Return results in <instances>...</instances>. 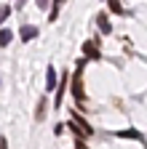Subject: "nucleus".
<instances>
[{"label": "nucleus", "mask_w": 147, "mask_h": 149, "mask_svg": "<svg viewBox=\"0 0 147 149\" xmlns=\"http://www.w3.org/2000/svg\"><path fill=\"white\" fill-rule=\"evenodd\" d=\"M56 88H59V74H56V69H53V67H48V69H46V91L53 93Z\"/></svg>", "instance_id": "1"}, {"label": "nucleus", "mask_w": 147, "mask_h": 149, "mask_svg": "<svg viewBox=\"0 0 147 149\" xmlns=\"http://www.w3.org/2000/svg\"><path fill=\"white\" fill-rule=\"evenodd\" d=\"M83 51H86V56H91V59H99V40H96V43L88 40V43L83 45Z\"/></svg>", "instance_id": "2"}, {"label": "nucleus", "mask_w": 147, "mask_h": 149, "mask_svg": "<svg viewBox=\"0 0 147 149\" xmlns=\"http://www.w3.org/2000/svg\"><path fill=\"white\" fill-rule=\"evenodd\" d=\"M96 24H99V29H102L104 35H110V32H113V24H110L107 13H99V16H96Z\"/></svg>", "instance_id": "3"}, {"label": "nucleus", "mask_w": 147, "mask_h": 149, "mask_svg": "<svg viewBox=\"0 0 147 149\" xmlns=\"http://www.w3.org/2000/svg\"><path fill=\"white\" fill-rule=\"evenodd\" d=\"M32 37H38V27H30V24H24V27H22V40H24V43H30Z\"/></svg>", "instance_id": "4"}, {"label": "nucleus", "mask_w": 147, "mask_h": 149, "mask_svg": "<svg viewBox=\"0 0 147 149\" xmlns=\"http://www.w3.org/2000/svg\"><path fill=\"white\" fill-rule=\"evenodd\" d=\"M11 40H13V32H11L8 27H3V29H0V45L8 48V45H11Z\"/></svg>", "instance_id": "5"}, {"label": "nucleus", "mask_w": 147, "mask_h": 149, "mask_svg": "<svg viewBox=\"0 0 147 149\" xmlns=\"http://www.w3.org/2000/svg\"><path fill=\"white\" fill-rule=\"evenodd\" d=\"M72 93H75V99H78V101H83V88H80V80H78V77L72 80Z\"/></svg>", "instance_id": "6"}, {"label": "nucleus", "mask_w": 147, "mask_h": 149, "mask_svg": "<svg viewBox=\"0 0 147 149\" xmlns=\"http://www.w3.org/2000/svg\"><path fill=\"white\" fill-rule=\"evenodd\" d=\"M46 107H48V101L43 99V101L38 104V112H35V117H38V120H43V117H46Z\"/></svg>", "instance_id": "7"}, {"label": "nucleus", "mask_w": 147, "mask_h": 149, "mask_svg": "<svg viewBox=\"0 0 147 149\" xmlns=\"http://www.w3.org/2000/svg\"><path fill=\"white\" fill-rule=\"evenodd\" d=\"M110 11H113V13H123V6H120V0H110Z\"/></svg>", "instance_id": "8"}, {"label": "nucleus", "mask_w": 147, "mask_h": 149, "mask_svg": "<svg viewBox=\"0 0 147 149\" xmlns=\"http://www.w3.org/2000/svg\"><path fill=\"white\" fill-rule=\"evenodd\" d=\"M8 16H11V8H8V6H3V22H8Z\"/></svg>", "instance_id": "9"}, {"label": "nucleus", "mask_w": 147, "mask_h": 149, "mask_svg": "<svg viewBox=\"0 0 147 149\" xmlns=\"http://www.w3.org/2000/svg\"><path fill=\"white\" fill-rule=\"evenodd\" d=\"M35 3H38V8H48V3H51V0H35Z\"/></svg>", "instance_id": "10"}, {"label": "nucleus", "mask_w": 147, "mask_h": 149, "mask_svg": "<svg viewBox=\"0 0 147 149\" xmlns=\"http://www.w3.org/2000/svg\"><path fill=\"white\" fill-rule=\"evenodd\" d=\"M0 149H8V141L6 139H0Z\"/></svg>", "instance_id": "11"}, {"label": "nucleus", "mask_w": 147, "mask_h": 149, "mask_svg": "<svg viewBox=\"0 0 147 149\" xmlns=\"http://www.w3.org/2000/svg\"><path fill=\"white\" fill-rule=\"evenodd\" d=\"M67 3V0H53V6H64Z\"/></svg>", "instance_id": "12"}, {"label": "nucleus", "mask_w": 147, "mask_h": 149, "mask_svg": "<svg viewBox=\"0 0 147 149\" xmlns=\"http://www.w3.org/2000/svg\"><path fill=\"white\" fill-rule=\"evenodd\" d=\"M78 149H86V144H83V141H78Z\"/></svg>", "instance_id": "13"}]
</instances>
